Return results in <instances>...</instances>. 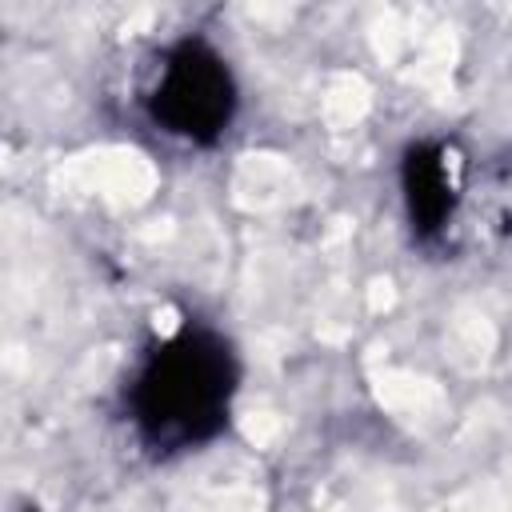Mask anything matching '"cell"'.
<instances>
[{
	"mask_svg": "<svg viewBox=\"0 0 512 512\" xmlns=\"http://www.w3.org/2000/svg\"><path fill=\"white\" fill-rule=\"evenodd\" d=\"M236 104V76L204 36H180L168 44L144 96L152 124L188 144H216L228 132Z\"/></svg>",
	"mask_w": 512,
	"mask_h": 512,
	"instance_id": "cell-2",
	"label": "cell"
},
{
	"mask_svg": "<svg viewBox=\"0 0 512 512\" xmlns=\"http://www.w3.org/2000/svg\"><path fill=\"white\" fill-rule=\"evenodd\" d=\"M24 512H36V508H24Z\"/></svg>",
	"mask_w": 512,
	"mask_h": 512,
	"instance_id": "cell-4",
	"label": "cell"
},
{
	"mask_svg": "<svg viewBox=\"0 0 512 512\" xmlns=\"http://www.w3.org/2000/svg\"><path fill=\"white\" fill-rule=\"evenodd\" d=\"M240 388V360L232 344L196 320L160 336L136 364L124 404L136 436L152 452H188L228 428Z\"/></svg>",
	"mask_w": 512,
	"mask_h": 512,
	"instance_id": "cell-1",
	"label": "cell"
},
{
	"mask_svg": "<svg viewBox=\"0 0 512 512\" xmlns=\"http://www.w3.org/2000/svg\"><path fill=\"white\" fill-rule=\"evenodd\" d=\"M400 192L420 240H436L460 204V160L444 140H412L400 156Z\"/></svg>",
	"mask_w": 512,
	"mask_h": 512,
	"instance_id": "cell-3",
	"label": "cell"
}]
</instances>
